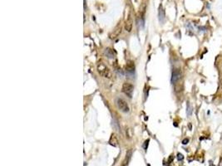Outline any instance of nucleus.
Segmentation results:
<instances>
[{"label":"nucleus","mask_w":222,"mask_h":166,"mask_svg":"<svg viewBox=\"0 0 222 166\" xmlns=\"http://www.w3.org/2000/svg\"><path fill=\"white\" fill-rule=\"evenodd\" d=\"M116 104H117V106L119 109V111H121L122 112H124V113H128L130 111L129 106H128V104L126 102V100L122 98H117L116 100Z\"/></svg>","instance_id":"f257e3e1"},{"label":"nucleus","mask_w":222,"mask_h":166,"mask_svg":"<svg viewBox=\"0 0 222 166\" xmlns=\"http://www.w3.org/2000/svg\"><path fill=\"white\" fill-rule=\"evenodd\" d=\"M97 71L100 73V75H102L104 77L110 78L111 77V73L110 70H109V68L107 67L102 63H101V64L98 65V66H97Z\"/></svg>","instance_id":"f03ea898"},{"label":"nucleus","mask_w":222,"mask_h":166,"mask_svg":"<svg viewBox=\"0 0 222 166\" xmlns=\"http://www.w3.org/2000/svg\"><path fill=\"white\" fill-rule=\"evenodd\" d=\"M133 91H134V86L131 83H128V82H125L123 86H122V92L123 93L128 96L129 98H132V94H133Z\"/></svg>","instance_id":"7ed1b4c3"},{"label":"nucleus","mask_w":222,"mask_h":166,"mask_svg":"<svg viewBox=\"0 0 222 166\" xmlns=\"http://www.w3.org/2000/svg\"><path fill=\"white\" fill-rule=\"evenodd\" d=\"M126 75L129 78H133L135 76V66L132 62H128L126 66Z\"/></svg>","instance_id":"20e7f679"},{"label":"nucleus","mask_w":222,"mask_h":166,"mask_svg":"<svg viewBox=\"0 0 222 166\" xmlns=\"http://www.w3.org/2000/svg\"><path fill=\"white\" fill-rule=\"evenodd\" d=\"M182 77V72L179 69H174L172 71V75H171V83L175 84L176 82H177Z\"/></svg>","instance_id":"39448f33"},{"label":"nucleus","mask_w":222,"mask_h":166,"mask_svg":"<svg viewBox=\"0 0 222 166\" xmlns=\"http://www.w3.org/2000/svg\"><path fill=\"white\" fill-rule=\"evenodd\" d=\"M104 54L107 56V57L109 58V59H112V58H114L115 57V53L113 52V50L111 49V48H106L105 50H104Z\"/></svg>","instance_id":"423d86ee"},{"label":"nucleus","mask_w":222,"mask_h":166,"mask_svg":"<svg viewBox=\"0 0 222 166\" xmlns=\"http://www.w3.org/2000/svg\"><path fill=\"white\" fill-rule=\"evenodd\" d=\"M158 16H159V20L161 22H165V19H166V15H165V11L162 8V6L161 5L159 7V12H158Z\"/></svg>","instance_id":"0eeeda50"},{"label":"nucleus","mask_w":222,"mask_h":166,"mask_svg":"<svg viewBox=\"0 0 222 166\" xmlns=\"http://www.w3.org/2000/svg\"><path fill=\"white\" fill-rule=\"evenodd\" d=\"M137 24H138V27L142 28L144 27V19L142 17H139L137 19Z\"/></svg>","instance_id":"6e6552de"},{"label":"nucleus","mask_w":222,"mask_h":166,"mask_svg":"<svg viewBox=\"0 0 222 166\" xmlns=\"http://www.w3.org/2000/svg\"><path fill=\"white\" fill-rule=\"evenodd\" d=\"M186 114L188 116H191L192 114V107L191 106L190 102H187V106H186Z\"/></svg>","instance_id":"1a4fd4ad"},{"label":"nucleus","mask_w":222,"mask_h":166,"mask_svg":"<svg viewBox=\"0 0 222 166\" xmlns=\"http://www.w3.org/2000/svg\"><path fill=\"white\" fill-rule=\"evenodd\" d=\"M177 159H178V160H182V159H184V157H183V155H182V154H178Z\"/></svg>","instance_id":"9d476101"},{"label":"nucleus","mask_w":222,"mask_h":166,"mask_svg":"<svg viewBox=\"0 0 222 166\" xmlns=\"http://www.w3.org/2000/svg\"><path fill=\"white\" fill-rule=\"evenodd\" d=\"M188 142H189L188 139H185V140H183V141H182V144H187V143H188Z\"/></svg>","instance_id":"9b49d317"},{"label":"nucleus","mask_w":222,"mask_h":166,"mask_svg":"<svg viewBox=\"0 0 222 166\" xmlns=\"http://www.w3.org/2000/svg\"><path fill=\"white\" fill-rule=\"evenodd\" d=\"M218 166H222V159H221V160H220V163H219Z\"/></svg>","instance_id":"f8f14e48"},{"label":"nucleus","mask_w":222,"mask_h":166,"mask_svg":"<svg viewBox=\"0 0 222 166\" xmlns=\"http://www.w3.org/2000/svg\"><path fill=\"white\" fill-rule=\"evenodd\" d=\"M84 8L86 9V0H84Z\"/></svg>","instance_id":"ddd939ff"}]
</instances>
